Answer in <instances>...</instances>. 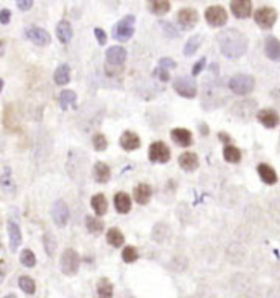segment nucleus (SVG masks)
Segmentation results:
<instances>
[{
    "mask_svg": "<svg viewBox=\"0 0 280 298\" xmlns=\"http://www.w3.org/2000/svg\"><path fill=\"white\" fill-rule=\"evenodd\" d=\"M218 45H220L221 54L228 59L242 58L247 51L249 40L247 36L236 28H228L218 35Z\"/></svg>",
    "mask_w": 280,
    "mask_h": 298,
    "instance_id": "nucleus-1",
    "label": "nucleus"
},
{
    "mask_svg": "<svg viewBox=\"0 0 280 298\" xmlns=\"http://www.w3.org/2000/svg\"><path fill=\"white\" fill-rule=\"evenodd\" d=\"M228 87L236 95H247L256 87V80H254L252 76H249V74H236V76L229 79Z\"/></svg>",
    "mask_w": 280,
    "mask_h": 298,
    "instance_id": "nucleus-2",
    "label": "nucleus"
},
{
    "mask_svg": "<svg viewBox=\"0 0 280 298\" xmlns=\"http://www.w3.org/2000/svg\"><path fill=\"white\" fill-rule=\"evenodd\" d=\"M80 265V259L76 249H66L61 256V270L64 275H76Z\"/></svg>",
    "mask_w": 280,
    "mask_h": 298,
    "instance_id": "nucleus-3",
    "label": "nucleus"
},
{
    "mask_svg": "<svg viewBox=\"0 0 280 298\" xmlns=\"http://www.w3.org/2000/svg\"><path fill=\"white\" fill-rule=\"evenodd\" d=\"M133 33H134V17L126 15L115 25L113 38L118 41H128L133 36Z\"/></svg>",
    "mask_w": 280,
    "mask_h": 298,
    "instance_id": "nucleus-4",
    "label": "nucleus"
},
{
    "mask_svg": "<svg viewBox=\"0 0 280 298\" xmlns=\"http://www.w3.org/2000/svg\"><path fill=\"white\" fill-rule=\"evenodd\" d=\"M174 90L177 92L180 97H185V98H195L197 97V82L192 77H177L174 80Z\"/></svg>",
    "mask_w": 280,
    "mask_h": 298,
    "instance_id": "nucleus-5",
    "label": "nucleus"
},
{
    "mask_svg": "<svg viewBox=\"0 0 280 298\" xmlns=\"http://www.w3.org/2000/svg\"><path fill=\"white\" fill-rule=\"evenodd\" d=\"M149 161L158 164H166L171 161V149L163 141H156L149 146Z\"/></svg>",
    "mask_w": 280,
    "mask_h": 298,
    "instance_id": "nucleus-6",
    "label": "nucleus"
},
{
    "mask_svg": "<svg viewBox=\"0 0 280 298\" xmlns=\"http://www.w3.org/2000/svg\"><path fill=\"white\" fill-rule=\"evenodd\" d=\"M254 20L262 30H269L277 22V12L272 7H260L254 14Z\"/></svg>",
    "mask_w": 280,
    "mask_h": 298,
    "instance_id": "nucleus-7",
    "label": "nucleus"
},
{
    "mask_svg": "<svg viewBox=\"0 0 280 298\" xmlns=\"http://www.w3.org/2000/svg\"><path fill=\"white\" fill-rule=\"evenodd\" d=\"M205 20L211 27H223L228 22V14L226 10L221 7V5H211L207 10H205Z\"/></svg>",
    "mask_w": 280,
    "mask_h": 298,
    "instance_id": "nucleus-8",
    "label": "nucleus"
},
{
    "mask_svg": "<svg viewBox=\"0 0 280 298\" xmlns=\"http://www.w3.org/2000/svg\"><path fill=\"white\" fill-rule=\"evenodd\" d=\"M51 215H53V220L56 223V226L64 228L67 225V221H69V208H67L66 202L64 200H56L53 203Z\"/></svg>",
    "mask_w": 280,
    "mask_h": 298,
    "instance_id": "nucleus-9",
    "label": "nucleus"
},
{
    "mask_svg": "<svg viewBox=\"0 0 280 298\" xmlns=\"http://www.w3.org/2000/svg\"><path fill=\"white\" fill-rule=\"evenodd\" d=\"M25 38L38 46H48L49 43H51V36H49V33L40 27H30L25 30Z\"/></svg>",
    "mask_w": 280,
    "mask_h": 298,
    "instance_id": "nucleus-10",
    "label": "nucleus"
},
{
    "mask_svg": "<svg viewBox=\"0 0 280 298\" xmlns=\"http://www.w3.org/2000/svg\"><path fill=\"white\" fill-rule=\"evenodd\" d=\"M177 22H179V25H180V27H182L184 30L194 28L195 25L198 23V14H197V10L190 9V7L180 9L179 14H177Z\"/></svg>",
    "mask_w": 280,
    "mask_h": 298,
    "instance_id": "nucleus-11",
    "label": "nucleus"
},
{
    "mask_svg": "<svg viewBox=\"0 0 280 298\" xmlns=\"http://www.w3.org/2000/svg\"><path fill=\"white\" fill-rule=\"evenodd\" d=\"M257 121L265 128H277L280 123V115L273 108H262L257 111Z\"/></svg>",
    "mask_w": 280,
    "mask_h": 298,
    "instance_id": "nucleus-12",
    "label": "nucleus"
},
{
    "mask_svg": "<svg viewBox=\"0 0 280 298\" xmlns=\"http://www.w3.org/2000/svg\"><path fill=\"white\" fill-rule=\"evenodd\" d=\"M126 49L123 46H111L107 49V54H105V58H107V64L108 66H115V67H121L124 64V61H126Z\"/></svg>",
    "mask_w": 280,
    "mask_h": 298,
    "instance_id": "nucleus-13",
    "label": "nucleus"
},
{
    "mask_svg": "<svg viewBox=\"0 0 280 298\" xmlns=\"http://www.w3.org/2000/svg\"><path fill=\"white\" fill-rule=\"evenodd\" d=\"M229 7H231V12L236 18L244 20V18H249V15H251L252 2L251 0H234V2L229 4Z\"/></svg>",
    "mask_w": 280,
    "mask_h": 298,
    "instance_id": "nucleus-14",
    "label": "nucleus"
},
{
    "mask_svg": "<svg viewBox=\"0 0 280 298\" xmlns=\"http://www.w3.org/2000/svg\"><path fill=\"white\" fill-rule=\"evenodd\" d=\"M171 136L176 144H179L180 147H189L194 142V136L187 128H174L171 131Z\"/></svg>",
    "mask_w": 280,
    "mask_h": 298,
    "instance_id": "nucleus-15",
    "label": "nucleus"
},
{
    "mask_svg": "<svg viewBox=\"0 0 280 298\" xmlns=\"http://www.w3.org/2000/svg\"><path fill=\"white\" fill-rule=\"evenodd\" d=\"M7 231H9V239H10V249L12 251H17L18 247H20L22 241H23L22 229H20V226H18L15 221L10 220L7 223Z\"/></svg>",
    "mask_w": 280,
    "mask_h": 298,
    "instance_id": "nucleus-16",
    "label": "nucleus"
},
{
    "mask_svg": "<svg viewBox=\"0 0 280 298\" xmlns=\"http://www.w3.org/2000/svg\"><path fill=\"white\" fill-rule=\"evenodd\" d=\"M264 53L270 61H280V41L275 36H267L265 38Z\"/></svg>",
    "mask_w": 280,
    "mask_h": 298,
    "instance_id": "nucleus-17",
    "label": "nucleus"
},
{
    "mask_svg": "<svg viewBox=\"0 0 280 298\" xmlns=\"http://www.w3.org/2000/svg\"><path fill=\"white\" fill-rule=\"evenodd\" d=\"M120 146L124 151H136L141 146V139L134 131H124L120 138Z\"/></svg>",
    "mask_w": 280,
    "mask_h": 298,
    "instance_id": "nucleus-18",
    "label": "nucleus"
},
{
    "mask_svg": "<svg viewBox=\"0 0 280 298\" xmlns=\"http://www.w3.org/2000/svg\"><path fill=\"white\" fill-rule=\"evenodd\" d=\"M133 197H134V202L139 203V205H146L149 203L153 197V189L149 184H138L134 187V192H133Z\"/></svg>",
    "mask_w": 280,
    "mask_h": 298,
    "instance_id": "nucleus-19",
    "label": "nucleus"
},
{
    "mask_svg": "<svg viewBox=\"0 0 280 298\" xmlns=\"http://www.w3.org/2000/svg\"><path fill=\"white\" fill-rule=\"evenodd\" d=\"M257 174H259L260 181H262L264 184H267V185H273L278 181V176H277L275 169L270 167L269 164H259L257 166Z\"/></svg>",
    "mask_w": 280,
    "mask_h": 298,
    "instance_id": "nucleus-20",
    "label": "nucleus"
},
{
    "mask_svg": "<svg viewBox=\"0 0 280 298\" xmlns=\"http://www.w3.org/2000/svg\"><path fill=\"white\" fill-rule=\"evenodd\" d=\"M72 25L67 22V20H61L58 23V27H56V36H58V40L62 43V45H67L71 40H72Z\"/></svg>",
    "mask_w": 280,
    "mask_h": 298,
    "instance_id": "nucleus-21",
    "label": "nucleus"
},
{
    "mask_svg": "<svg viewBox=\"0 0 280 298\" xmlns=\"http://www.w3.org/2000/svg\"><path fill=\"white\" fill-rule=\"evenodd\" d=\"M111 177V169L108 164L102 163V161H98V163L93 166V179L98 182V184H107Z\"/></svg>",
    "mask_w": 280,
    "mask_h": 298,
    "instance_id": "nucleus-22",
    "label": "nucleus"
},
{
    "mask_svg": "<svg viewBox=\"0 0 280 298\" xmlns=\"http://www.w3.org/2000/svg\"><path fill=\"white\" fill-rule=\"evenodd\" d=\"M179 166L182 167L184 171H187V172L195 171L198 167V156L195 153H190V151L182 153L179 156Z\"/></svg>",
    "mask_w": 280,
    "mask_h": 298,
    "instance_id": "nucleus-23",
    "label": "nucleus"
},
{
    "mask_svg": "<svg viewBox=\"0 0 280 298\" xmlns=\"http://www.w3.org/2000/svg\"><path fill=\"white\" fill-rule=\"evenodd\" d=\"M115 202V208L118 213H129V210H131V198H129L128 194H124V192H118L113 198Z\"/></svg>",
    "mask_w": 280,
    "mask_h": 298,
    "instance_id": "nucleus-24",
    "label": "nucleus"
},
{
    "mask_svg": "<svg viewBox=\"0 0 280 298\" xmlns=\"http://www.w3.org/2000/svg\"><path fill=\"white\" fill-rule=\"evenodd\" d=\"M90 205H92L95 215H98V216H103L108 210V202H107V198H105V195H102V194L93 195L90 200Z\"/></svg>",
    "mask_w": 280,
    "mask_h": 298,
    "instance_id": "nucleus-25",
    "label": "nucleus"
},
{
    "mask_svg": "<svg viewBox=\"0 0 280 298\" xmlns=\"http://www.w3.org/2000/svg\"><path fill=\"white\" fill-rule=\"evenodd\" d=\"M71 80V67L67 64H61L58 69L54 71V82L58 85H66Z\"/></svg>",
    "mask_w": 280,
    "mask_h": 298,
    "instance_id": "nucleus-26",
    "label": "nucleus"
},
{
    "mask_svg": "<svg viewBox=\"0 0 280 298\" xmlns=\"http://www.w3.org/2000/svg\"><path fill=\"white\" fill-rule=\"evenodd\" d=\"M223 158H225V161L229 164H238L242 158L241 149L233 146V144H228V146H225V149H223Z\"/></svg>",
    "mask_w": 280,
    "mask_h": 298,
    "instance_id": "nucleus-27",
    "label": "nucleus"
},
{
    "mask_svg": "<svg viewBox=\"0 0 280 298\" xmlns=\"http://www.w3.org/2000/svg\"><path fill=\"white\" fill-rule=\"evenodd\" d=\"M76 100H77V95L74 90H62L61 95H59V103H61V108L62 110H67L69 107L76 108Z\"/></svg>",
    "mask_w": 280,
    "mask_h": 298,
    "instance_id": "nucleus-28",
    "label": "nucleus"
},
{
    "mask_svg": "<svg viewBox=\"0 0 280 298\" xmlns=\"http://www.w3.org/2000/svg\"><path fill=\"white\" fill-rule=\"evenodd\" d=\"M202 41H203L202 35H195V36H192V38H189L184 45V54L185 56H194L197 53V49L200 48Z\"/></svg>",
    "mask_w": 280,
    "mask_h": 298,
    "instance_id": "nucleus-29",
    "label": "nucleus"
},
{
    "mask_svg": "<svg viewBox=\"0 0 280 298\" xmlns=\"http://www.w3.org/2000/svg\"><path fill=\"white\" fill-rule=\"evenodd\" d=\"M97 293L100 298H111L113 296V285L108 278H100L97 283Z\"/></svg>",
    "mask_w": 280,
    "mask_h": 298,
    "instance_id": "nucleus-30",
    "label": "nucleus"
},
{
    "mask_svg": "<svg viewBox=\"0 0 280 298\" xmlns=\"http://www.w3.org/2000/svg\"><path fill=\"white\" fill-rule=\"evenodd\" d=\"M107 241L110 246L113 247H120L124 243V236L118 228H110L107 231Z\"/></svg>",
    "mask_w": 280,
    "mask_h": 298,
    "instance_id": "nucleus-31",
    "label": "nucleus"
},
{
    "mask_svg": "<svg viewBox=\"0 0 280 298\" xmlns=\"http://www.w3.org/2000/svg\"><path fill=\"white\" fill-rule=\"evenodd\" d=\"M149 9L154 15H166L171 10V2H167V0H153V2H149Z\"/></svg>",
    "mask_w": 280,
    "mask_h": 298,
    "instance_id": "nucleus-32",
    "label": "nucleus"
},
{
    "mask_svg": "<svg viewBox=\"0 0 280 298\" xmlns=\"http://www.w3.org/2000/svg\"><path fill=\"white\" fill-rule=\"evenodd\" d=\"M85 226H87V231L93 233V234H98L103 231V221L100 218H97V216H87L85 218Z\"/></svg>",
    "mask_w": 280,
    "mask_h": 298,
    "instance_id": "nucleus-33",
    "label": "nucleus"
},
{
    "mask_svg": "<svg viewBox=\"0 0 280 298\" xmlns=\"http://www.w3.org/2000/svg\"><path fill=\"white\" fill-rule=\"evenodd\" d=\"M18 285H20V288L27 295H33L35 291H36V283H35L33 278L28 277V275H22L20 280H18Z\"/></svg>",
    "mask_w": 280,
    "mask_h": 298,
    "instance_id": "nucleus-34",
    "label": "nucleus"
},
{
    "mask_svg": "<svg viewBox=\"0 0 280 298\" xmlns=\"http://www.w3.org/2000/svg\"><path fill=\"white\" fill-rule=\"evenodd\" d=\"M0 184H2V189L4 190H14L15 189V184L12 181V171L9 166L4 167V174L2 177H0Z\"/></svg>",
    "mask_w": 280,
    "mask_h": 298,
    "instance_id": "nucleus-35",
    "label": "nucleus"
},
{
    "mask_svg": "<svg viewBox=\"0 0 280 298\" xmlns=\"http://www.w3.org/2000/svg\"><path fill=\"white\" fill-rule=\"evenodd\" d=\"M121 257L126 264H131V262H134V260H138L139 254H138V249H136L134 246H126L121 252Z\"/></svg>",
    "mask_w": 280,
    "mask_h": 298,
    "instance_id": "nucleus-36",
    "label": "nucleus"
},
{
    "mask_svg": "<svg viewBox=\"0 0 280 298\" xmlns=\"http://www.w3.org/2000/svg\"><path fill=\"white\" fill-rule=\"evenodd\" d=\"M20 262L25 265V267H35L36 265V256L33 254V251H30V249H23L20 252Z\"/></svg>",
    "mask_w": 280,
    "mask_h": 298,
    "instance_id": "nucleus-37",
    "label": "nucleus"
},
{
    "mask_svg": "<svg viewBox=\"0 0 280 298\" xmlns=\"http://www.w3.org/2000/svg\"><path fill=\"white\" fill-rule=\"evenodd\" d=\"M92 144H93V147H95V151L102 153V151H105V149L108 147V141H107V138H105V134L97 133V134H93Z\"/></svg>",
    "mask_w": 280,
    "mask_h": 298,
    "instance_id": "nucleus-38",
    "label": "nucleus"
},
{
    "mask_svg": "<svg viewBox=\"0 0 280 298\" xmlns=\"http://www.w3.org/2000/svg\"><path fill=\"white\" fill-rule=\"evenodd\" d=\"M43 246H45L48 256H53L56 251V239L51 233H45V236H43Z\"/></svg>",
    "mask_w": 280,
    "mask_h": 298,
    "instance_id": "nucleus-39",
    "label": "nucleus"
},
{
    "mask_svg": "<svg viewBox=\"0 0 280 298\" xmlns=\"http://www.w3.org/2000/svg\"><path fill=\"white\" fill-rule=\"evenodd\" d=\"M176 66H177V63L171 58H161L159 59V67H163V69H174Z\"/></svg>",
    "mask_w": 280,
    "mask_h": 298,
    "instance_id": "nucleus-40",
    "label": "nucleus"
},
{
    "mask_svg": "<svg viewBox=\"0 0 280 298\" xmlns=\"http://www.w3.org/2000/svg\"><path fill=\"white\" fill-rule=\"evenodd\" d=\"M93 33H95V36H97L98 45H100V46L107 45V33H105L102 28H95V30H93Z\"/></svg>",
    "mask_w": 280,
    "mask_h": 298,
    "instance_id": "nucleus-41",
    "label": "nucleus"
},
{
    "mask_svg": "<svg viewBox=\"0 0 280 298\" xmlns=\"http://www.w3.org/2000/svg\"><path fill=\"white\" fill-rule=\"evenodd\" d=\"M205 64H207V59H205V58H200V61H198V63H195V64H194V67H192V74H194V76H197V74H200V72H202V69L205 67Z\"/></svg>",
    "mask_w": 280,
    "mask_h": 298,
    "instance_id": "nucleus-42",
    "label": "nucleus"
},
{
    "mask_svg": "<svg viewBox=\"0 0 280 298\" xmlns=\"http://www.w3.org/2000/svg\"><path fill=\"white\" fill-rule=\"evenodd\" d=\"M154 76L158 77V79L163 80V82H167V80H169V72H167L166 69H163V67H159V69H156Z\"/></svg>",
    "mask_w": 280,
    "mask_h": 298,
    "instance_id": "nucleus-43",
    "label": "nucleus"
},
{
    "mask_svg": "<svg viewBox=\"0 0 280 298\" xmlns=\"http://www.w3.org/2000/svg\"><path fill=\"white\" fill-rule=\"evenodd\" d=\"M10 17H12L10 10H9V9H2V12H0V23H2V25H7V23L10 22Z\"/></svg>",
    "mask_w": 280,
    "mask_h": 298,
    "instance_id": "nucleus-44",
    "label": "nucleus"
},
{
    "mask_svg": "<svg viewBox=\"0 0 280 298\" xmlns=\"http://www.w3.org/2000/svg\"><path fill=\"white\" fill-rule=\"evenodd\" d=\"M163 28H164V32H166L167 36H172V38H176V36L179 35V33L176 32V28H174L171 23H163Z\"/></svg>",
    "mask_w": 280,
    "mask_h": 298,
    "instance_id": "nucleus-45",
    "label": "nucleus"
},
{
    "mask_svg": "<svg viewBox=\"0 0 280 298\" xmlns=\"http://www.w3.org/2000/svg\"><path fill=\"white\" fill-rule=\"evenodd\" d=\"M17 5L20 10H30L31 7H33V0H18Z\"/></svg>",
    "mask_w": 280,
    "mask_h": 298,
    "instance_id": "nucleus-46",
    "label": "nucleus"
},
{
    "mask_svg": "<svg viewBox=\"0 0 280 298\" xmlns=\"http://www.w3.org/2000/svg\"><path fill=\"white\" fill-rule=\"evenodd\" d=\"M269 298H280V290L278 288H272L269 291Z\"/></svg>",
    "mask_w": 280,
    "mask_h": 298,
    "instance_id": "nucleus-47",
    "label": "nucleus"
},
{
    "mask_svg": "<svg viewBox=\"0 0 280 298\" xmlns=\"http://www.w3.org/2000/svg\"><path fill=\"white\" fill-rule=\"evenodd\" d=\"M218 136H220V141H223V142H229V139H231L229 134H226V133H220Z\"/></svg>",
    "mask_w": 280,
    "mask_h": 298,
    "instance_id": "nucleus-48",
    "label": "nucleus"
},
{
    "mask_svg": "<svg viewBox=\"0 0 280 298\" xmlns=\"http://www.w3.org/2000/svg\"><path fill=\"white\" fill-rule=\"evenodd\" d=\"M5 298H17L15 295H9V296H5Z\"/></svg>",
    "mask_w": 280,
    "mask_h": 298,
    "instance_id": "nucleus-49",
    "label": "nucleus"
},
{
    "mask_svg": "<svg viewBox=\"0 0 280 298\" xmlns=\"http://www.w3.org/2000/svg\"><path fill=\"white\" fill-rule=\"evenodd\" d=\"M239 298H249V296H239Z\"/></svg>",
    "mask_w": 280,
    "mask_h": 298,
    "instance_id": "nucleus-50",
    "label": "nucleus"
}]
</instances>
